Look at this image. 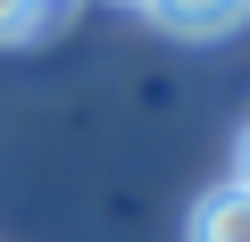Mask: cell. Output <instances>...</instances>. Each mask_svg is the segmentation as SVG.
I'll return each instance as SVG.
<instances>
[{"label":"cell","instance_id":"obj_5","mask_svg":"<svg viewBox=\"0 0 250 242\" xmlns=\"http://www.w3.org/2000/svg\"><path fill=\"white\" fill-rule=\"evenodd\" d=\"M117 9H150V0H117Z\"/></svg>","mask_w":250,"mask_h":242},{"label":"cell","instance_id":"obj_2","mask_svg":"<svg viewBox=\"0 0 250 242\" xmlns=\"http://www.w3.org/2000/svg\"><path fill=\"white\" fill-rule=\"evenodd\" d=\"M192 242H250V184H217L192 209Z\"/></svg>","mask_w":250,"mask_h":242},{"label":"cell","instance_id":"obj_6","mask_svg":"<svg viewBox=\"0 0 250 242\" xmlns=\"http://www.w3.org/2000/svg\"><path fill=\"white\" fill-rule=\"evenodd\" d=\"M42 9H50V0H42Z\"/></svg>","mask_w":250,"mask_h":242},{"label":"cell","instance_id":"obj_1","mask_svg":"<svg viewBox=\"0 0 250 242\" xmlns=\"http://www.w3.org/2000/svg\"><path fill=\"white\" fill-rule=\"evenodd\" d=\"M150 17H159L167 34L208 42V34H233V25L250 17V0H150Z\"/></svg>","mask_w":250,"mask_h":242},{"label":"cell","instance_id":"obj_3","mask_svg":"<svg viewBox=\"0 0 250 242\" xmlns=\"http://www.w3.org/2000/svg\"><path fill=\"white\" fill-rule=\"evenodd\" d=\"M42 17H50L42 0H0V42H25V34H34Z\"/></svg>","mask_w":250,"mask_h":242},{"label":"cell","instance_id":"obj_4","mask_svg":"<svg viewBox=\"0 0 250 242\" xmlns=\"http://www.w3.org/2000/svg\"><path fill=\"white\" fill-rule=\"evenodd\" d=\"M233 184H250V134H242V167H233Z\"/></svg>","mask_w":250,"mask_h":242}]
</instances>
